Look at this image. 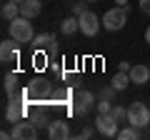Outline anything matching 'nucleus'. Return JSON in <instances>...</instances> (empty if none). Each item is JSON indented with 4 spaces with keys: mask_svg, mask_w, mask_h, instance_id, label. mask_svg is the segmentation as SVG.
<instances>
[{
    "mask_svg": "<svg viewBox=\"0 0 150 140\" xmlns=\"http://www.w3.org/2000/svg\"><path fill=\"white\" fill-rule=\"evenodd\" d=\"M40 10H43V3H40V0H23L20 3V15L30 18V20L40 15Z\"/></svg>",
    "mask_w": 150,
    "mask_h": 140,
    "instance_id": "13",
    "label": "nucleus"
},
{
    "mask_svg": "<svg viewBox=\"0 0 150 140\" xmlns=\"http://www.w3.org/2000/svg\"><path fill=\"white\" fill-rule=\"evenodd\" d=\"M33 45H35V50H45L50 58L58 53V40H55V35H50V33H40V35H35Z\"/></svg>",
    "mask_w": 150,
    "mask_h": 140,
    "instance_id": "9",
    "label": "nucleus"
},
{
    "mask_svg": "<svg viewBox=\"0 0 150 140\" xmlns=\"http://www.w3.org/2000/svg\"><path fill=\"white\" fill-rule=\"evenodd\" d=\"M5 93L8 98H13L18 93V73H5Z\"/></svg>",
    "mask_w": 150,
    "mask_h": 140,
    "instance_id": "17",
    "label": "nucleus"
},
{
    "mask_svg": "<svg viewBox=\"0 0 150 140\" xmlns=\"http://www.w3.org/2000/svg\"><path fill=\"white\" fill-rule=\"evenodd\" d=\"M25 103L28 100H10L8 103V108H5V120L8 123H20L23 118H25V113H28V108H25Z\"/></svg>",
    "mask_w": 150,
    "mask_h": 140,
    "instance_id": "8",
    "label": "nucleus"
},
{
    "mask_svg": "<svg viewBox=\"0 0 150 140\" xmlns=\"http://www.w3.org/2000/svg\"><path fill=\"white\" fill-rule=\"evenodd\" d=\"M110 110H112V100H110V98H98L95 113H110Z\"/></svg>",
    "mask_w": 150,
    "mask_h": 140,
    "instance_id": "22",
    "label": "nucleus"
},
{
    "mask_svg": "<svg viewBox=\"0 0 150 140\" xmlns=\"http://www.w3.org/2000/svg\"><path fill=\"white\" fill-rule=\"evenodd\" d=\"M130 80L135 83V85H145V83L150 80V68L143 63H135L133 68H130Z\"/></svg>",
    "mask_w": 150,
    "mask_h": 140,
    "instance_id": "12",
    "label": "nucleus"
},
{
    "mask_svg": "<svg viewBox=\"0 0 150 140\" xmlns=\"http://www.w3.org/2000/svg\"><path fill=\"white\" fill-rule=\"evenodd\" d=\"M30 120H33V123L38 125V128H48V125L53 123V120H48V115H45V110H43V108H38L35 113L30 115Z\"/></svg>",
    "mask_w": 150,
    "mask_h": 140,
    "instance_id": "18",
    "label": "nucleus"
},
{
    "mask_svg": "<svg viewBox=\"0 0 150 140\" xmlns=\"http://www.w3.org/2000/svg\"><path fill=\"white\" fill-rule=\"evenodd\" d=\"M13 3H23V0H13Z\"/></svg>",
    "mask_w": 150,
    "mask_h": 140,
    "instance_id": "30",
    "label": "nucleus"
},
{
    "mask_svg": "<svg viewBox=\"0 0 150 140\" xmlns=\"http://www.w3.org/2000/svg\"><path fill=\"white\" fill-rule=\"evenodd\" d=\"M95 93H90V90H78L75 93V98H73V105H70V113L73 115H78V118H83V115H88L93 108H95Z\"/></svg>",
    "mask_w": 150,
    "mask_h": 140,
    "instance_id": "4",
    "label": "nucleus"
},
{
    "mask_svg": "<svg viewBox=\"0 0 150 140\" xmlns=\"http://www.w3.org/2000/svg\"><path fill=\"white\" fill-rule=\"evenodd\" d=\"M128 125H135V128H148L150 125V108L143 100H133L128 105Z\"/></svg>",
    "mask_w": 150,
    "mask_h": 140,
    "instance_id": "2",
    "label": "nucleus"
},
{
    "mask_svg": "<svg viewBox=\"0 0 150 140\" xmlns=\"http://www.w3.org/2000/svg\"><path fill=\"white\" fill-rule=\"evenodd\" d=\"M140 130H143V128L128 125V128H123V130L118 133V138H120V140H133V138H140Z\"/></svg>",
    "mask_w": 150,
    "mask_h": 140,
    "instance_id": "19",
    "label": "nucleus"
},
{
    "mask_svg": "<svg viewBox=\"0 0 150 140\" xmlns=\"http://www.w3.org/2000/svg\"><path fill=\"white\" fill-rule=\"evenodd\" d=\"M148 128H150V125H148Z\"/></svg>",
    "mask_w": 150,
    "mask_h": 140,
    "instance_id": "31",
    "label": "nucleus"
},
{
    "mask_svg": "<svg viewBox=\"0 0 150 140\" xmlns=\"http://www.w3.org/2000/svg\"><path fill=\"white\" fill-rule=\"evenodd\" d=\"M8 33H10V38L15 40V43H20V45L33 43V40H35L33 23H30V18H25V15H18L15 20H10V25H8Z\"/></svg>",
    "mask_w": 150,
    "mask_h": 140,
    "instance_id": "1",
    "label": "nucleus"
},
{
    "mask_svg": "<svg viewBox=\"0 0 150 140\" xmlns=\"http://www.w3.org/2000/svg\"><path fill=\"white\" fill-rule=\"evenodd\" d=\"M130 68H133V63H128V60H123V63L118 65V70H123V73H130Z\"/></svg>",
    "mask_w": 150,
    "mask_h": 140,
    "instance_id": "25",
    "label": "nucleus"
},
{
    "mask_svg": "<svg viewBox=\"0 0 150 140\" xmlns=\"http://www.w3.org/2000/svg\"><path fill=\"white\" fill-rule=\"evenodd\" d=\"M75 30H80V18L78 15H70V18H65V20L60 23V33H63V35H73Z\"/></svg>",
    "mask_w": 150,
    "mask_h": 140,
    "instance_id": "15",
    "label": "nucleus"
},
{
    "mask_svg": "<svg viewBox=\"0 0 150 140\" xmlns=\"http://www.w3.org/2000/svg\"><path fill=\"white\" fill-rule=\"evenodd\" d=\"M110 115L118 120V123H128V108H123V105H112Z\"/></svg>",
    "mask_w": 150,
    "mask_h": 140,
    "instance_id": "20",
    "label": "nucleus"
},
{
    "mask_svg": "<svg viewBox=\"0 0 150 140\" xmlns=\"http://www.w3.org/2000/svg\"><path fill=\"white\" fill-rule=\"evenodd\" d=\"M88 3H98V0H88Z\"/></svg>",
    "mask_w": 150,
    "mask_h": 140,
    "instance_id": "29",
    "label": "nucleus"
},
{
    "mask_svg": "<svg viewBox=\"0 0 150 140\" xmlns=\"http://www.w3.org/2000/svg\"><path fill=\"white\" fill-rule=\"evenodd\" d=\"M70 10H73V15H78V18H80L83 13H88V0H80V3H73V5H70Z\"/></svg>",
    "mask_w": 150,
    "mask_h": 140,
    "instance_id": "23",
    "label": "nucleus"
},
{
    "mask_svg": "<svg viewBox=\"0 0 150 140\" xmlns=\"http://www.w3.org/2000/svg\"><path fill=\"white\" fill-rule=\"evenodd\" d=\"M0 15H3V20H15L18 15H20V3H13V0H5L3 3V10H0Z\"/></svg>",
    "mask_w": 150,
    "mask_h": 140,
    "instance_id": "14",
    "label": "nucleus"
},
{
    "mask_svg": "<svg viewBox=\"0 0 150 140\" xmlns=\"http://www.w3.org/2000/svg\"><path fill=\"white\" fill-rule=\"evenodd\" d=\"M125 23H128V8H123V5L110 8V10L103 15V28H105V30H110V33L123 30Z\"/></svg>",
    "mask_w": 150,
    "mask_h": 140,
    "instance_id": "3",
    "label": "nucleus"
},
{
    "mask_svg": "<svg viewBox=\"0 0 150 140\" xmlns=\"http://www.w3.org/2000/svg\"><path fill=\"white\" fill-rule=\"evenodd\" d=\"M48 138L50 140H68L70 138V125L65 120H53L48 125Z\"/></svg>",
    "mask_w": 150,
    "mask_h": 140,
    "instance_id": "11",
    "label": "nucleus"
},
{
    "mask_svg": "<svg viewBox=\"0 0 150 140\" xmlns=\"http://www.w3.org/2000/svg\"><path fill=\"white\" fill-rule=\"evenodd\" d=\"M130 83H133V80H130V73H123V70H118V73L112 75V83H110V85L115 88L118 93H123L125 88L130 85Z\"/></svg>",
    "mask_w": 150,
    "mask_h": 140,
    "instance_id": "16",
    "label": "nucleus"
},
{
    "mask_svg": "<svg viewBox=\"0 0 150 140\" xmlns=\"http://www.w3.org/2000/svg\"><path fill=\"white\" fill-rule=\"evenodd\" d=\"M138 8H140V13L150 15V0H140V3H138Z\"/></svg>",
    "mask_w": 150,
    "mask_h": 140,
    "instance_id": "24",
    "label": "nucleus"
},
{
    "mask_svg": "<svg viewBox=\"0 0 150 140\" xmlns=\"http://www.w3.org/2000/svg\"><path fill=\"white\" fill-rule=\"evenodd\" d=\"M18 45L20 43H15V40H3L0 43V60L3 63H18V58H20V50H18Z\"/></svg>",
    "mask_w": 150,
    "mask_h": 140,
    "instance_id": "10",
    "label": "nucleus"
},
{
    "mask_svg": "<svg viewBox=\"0 0 150 140\" xmlns=\"http://www.w3.org/2000/svg\"><path fill=\"white\" fill-rule=\"evenodd\" d=\"M93 135H95V130H93V128H85V130L80 133V138H83V140H88V138H93Z\"/></svg>",
    "mask_w": 150,
    "mask_h": 140,
    "instance_id": "26",
    "label": "nucleus"
},
{
    "mask_svg": "<svg viewBox=\"0 0 150 140\" xmlns=\"http://www.w3.org/2000/svg\"><path fill=\"white\" fill-rule=\"evenodd\" d=\"M118 125L120 123L112 118L110 113H98L95 115V128H98V133L105 135V138H118V133H120Z\"/></svg>",
    "mask_w": 150,
    "mask_h": 140,
    "instance_id": "5",
    "label": "nucleus"
},
{
    "mask_svg": "<svg viewBox=\"0 0 150 140\" xmlns=\"http://www.w3.org/2000/svg\"><path fill=\"white\" fill-rule=\"evenodd\" d=\"M38 125L33 120H20V123L13 125V138L15 140H35L38 138Z\"/></svg>",
    "mask_w": 150,
    "mask_h": 140,
    "instance_id": "7",
    "label": "nucleus"
},
{
    "mask_svg": "<svg viewBox=\"0 0 150 140\" xmlns=\"http://www.w3.org/2000/svg\"><path fill=\"white\" fill-rule=\"evenodd\" d=\"M145 43L150 45V25H148V30H145Z\"/></svg>",
    "mask_w": 150,
    "mask_h": 140,
    "instance_id": "27",
    "label": "nucleus"
},
{
    "mask_svg": "<svg viewBox=\"0 0 150 140\" xmlns=\"http://www.w3.org/2000/svg\"><path fill=\"white\" fill-rule=\"evenodd\" d=\"M118 5H123V8H128V0H115Z\"/></svg>",
    "mask_w": 150,
    "mask_h": 140,
    "instance_id": "28",
    "label": "nucleus"
},
{
    "mask_svg": "<svg viewBox=\"0 0 150 140\" xmlns=\"http://www.w3.org/2000/svg\"><path fill=\"white\" fill-rule=\"evenodd\" d=\"M48 58H50V55L45 53V50H38V55H33V68H35V70H43Z\"/></svg>",
    "mask_w": 150,
    "mask_h": 140,
    "instance_id": "21",
    "label": "nucleus"
},
{
    "mask_svg": "<svg viewBox=\"0 0 150 140\" xmlns=\"http://www.w3.org/2000/svg\"><path fill=\"white\" fill-rule=\"evenodd\" d=\"M100 28H103V18H98L93 10H88V13L80 15V33H83V35L93 38V35L100 33Z\"/></svg>",
    "mask_w": 150,
    "mask_h": 140,
    "instance_id": "6",
    "label": "nucleus"
}]
</instances>
